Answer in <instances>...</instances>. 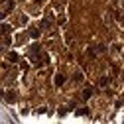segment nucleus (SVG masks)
Here are the masks:
<instances>
[{"instance_id":"obj_1","label":"nucleus","mask_w":124,"mask_h":124,"mask_svg":"<svg viewBox=\"0 0 124 124\" xmlns=\"http://www.w3.org/2000/svg\"><path fill=\"white\" fill-rule=\"evenodd\" d=\"M63 81H65L63 75H57V77H55V85H63Z\"/></svg>"},{"instance_id":"obj_2","label":"nucleus","mask_w":124,"mask_h":124,"mask_svg":"<svg viewBox=\"0 0 124 124\" xmlns=\"http://www.w3.org/2000/svg\"><path fill=\"white\" fill-rule=\"evenodd\" d=\"M89 97H91V89H87V91L83 93V99H89Z\"/></svg>"},{"instance_id":"obj_3","label":"nucleus","mask_w":124,"mask_h":124,"mask_svg":"<svg viewBox=\"0 0 124 124\" xmlns=\"http://www.w3.org/2000/svg\"><path fill=\"white\" fill-rule=\"evenodd\" d=\"M8 57H10V61H16V59H18V55H16V53H10Z\"/></svg>"}]
</instances>
